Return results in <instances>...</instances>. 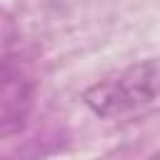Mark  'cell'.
<instances>
[{
    "instance_id": "cell-1",
    "label": "cell",
    "mask_w": 160,
    "mask_h": 160,
    "mask_svg": "<svg viewBox=\"0 0 160 160\" xmlns=\"http://www.w3.org/2000/svg\"><path fill=\"white\" fill-rule=\"evenodd\" d=\"M158 98V62L148 60L130 68L125 75L100 82L85 92V102L98 115H118L130 108L152 105Z\"/></svg>"
}]
</instances>
